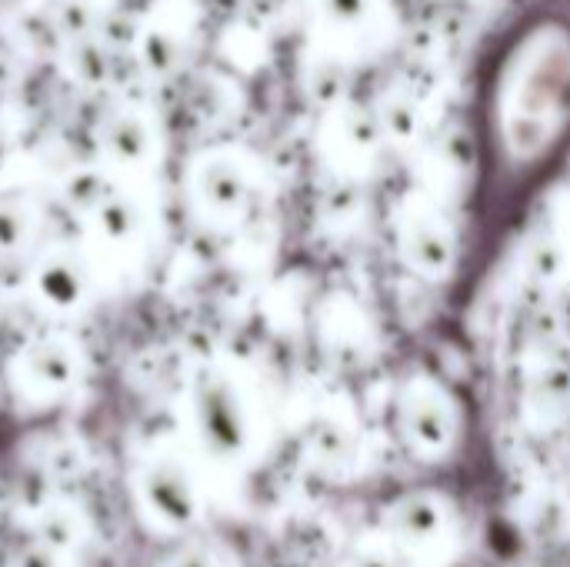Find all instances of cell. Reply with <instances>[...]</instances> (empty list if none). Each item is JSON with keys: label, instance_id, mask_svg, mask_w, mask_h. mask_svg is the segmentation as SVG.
<instances>
[{"label": "cell", "instance_id": "obj_1", "mask_svg": "<svg viewBox=\"0 0 570 567\" xmlns=\"http://www.w3.org/2000/svg\"><path fill=\"white\" fill-rule=\"evenodd\" d=\"M484 201L534 194L570 150V13L531 10L494 50L478 110Z\"/></svg>", "mask_w": 570, "mask_h": 567}, {"label": "cell", "instance_id": "obj_2", "mask_svg": "<svg viewBox=\"0 0 570 567\" xmlns=\"http://www.w3.org/2000/svg\"><path fill=\"white\" fill-rule=\"evenodd\" d=\"M394 434L414 461H448L461 441V408L454 394L428 374L407 378L394 394Z\"/></svg>", "mask_w": 570, "mask_h": 567}, {"label": "cell", "instance_id": "obj_3", "mask_svg": "<svg viewBox=\"0 0 570 567\" xmlns=\"http://www.w3.org/2000/svg\"><path fill=\"white\" fill-rule=\"evenodd\" d=\"M451 541H454V518L438 498L414 495V498H404L394 508V515H391V548L411 567H424Z\"/></svg>", "mask_w": 570, "mask_h": 567}, {"label": "cell", "instance_id": "obj_4", "mask_svg": "<svg viewBox=\"0 0 570 567\" xmlns=\"http://www.w3.org/2000/svg\"><path fill=\"white\" fill-rule=\"evenodd\" d=\"M144 491V505L147 511L164 525V528H190L200 515V498L197 488L190 485V478L174 468V465H157L147 471V478L140 481Z\"/></svg>", "mask_w": 570, "mask_h": 567}, {"label": "cell", "instance_id": "obj_5", "mask_svg": "<svg viewBox=\"0 0 570 567\" xmlns=\"http://www.w3.org/2000/svg\"><path fill=\"white\" fill-rule=\"evenodd\" d=\"M197 414H200V431L207 444L220 454H240L247 441V424H244V408L227 381H204L197 394Z\"/></svg>", "mask_w": 570, "mask_h": 567}, {"label": "cell", "instance_id": "obj_6", "mask_svg": "<svg viewBox=\"0 0 570 567\" xmlns=\"http://www.w3.org/2000/svg\"><path fill=\"white\" fill-rule=\"evenodd\" d=\"M33 291H37V297L47 307H53V311H73L87 297V274H83V267L73 257L53 254V257H47L37 267Z\"/></svg>", "mask_w": 570, "mask_h": 567}, {"label": "cell", "instance_id": "obj_7", "mask_svg": "<svg viewBox=\"0 0 570 567\" xmlns=\"http://www.w3.org/2000/svg\"><path fill=\"white\" fill-rule=\"evenodd\" d=\"M23 374H27V384L43 391V394H60L73 384L77 378V361H73V351L63 348V344H37L27 351L23 358Z\"/></svg>", "mask_w": 570, "mask_h": 567}, {"label": "cell", "instance_id": "obj_8", "mask_svg": "<svg viewBox=\"0 0 570 567\" xmlns=\"http://www.w3.org/2000/svg\"><path fill=\"white\" fill-rule=\"evenodd\" d=\"M80 525H77V515L70 508H47L43 518H40V545L50 548L53 555L57 551H70L80 538Z\"/></svg>", "mask_w": 570, "mask_h": 567}, {"label": "cell", "instance_id": "obj_9", "mask_svg": "<svg viewBox=\"0 0 570 567\" xmlns=\"http://www.w3.org/2000/svg\"><path fill=\"white\" fill-rule=\"evenodd\" d=\"M97 224H100V231L114 241V244H124L127 237H134V231H137V207L134 204H127V201H120V197H110L100 211H97Z\"/></svg>", "mask_w": 570, "mask_h": 567}, {"label": "cell", "instance_id": "obj_10", "mask_svg": "<svg viewBox=\"0 0 570 567\" xmlns=\"http://www.w3.org/2000/svg\"><path fill=\"white\" fill-rule=\"evenodd\" d=\"M204 201L207 207L217 214V217H234L240 214L244 207V187L237 177H207V190H204Z\"/></svg>", "mask_w": 570, "mask_h": 567}, {"label": "cell", "instance_id": "obj_11", "mask_svg": "<svg viewBox=\"0 0 570 567\" xmlns=\"http://www.w3.org/2000/svg\"><path fill=\"white\" fill-rule=\"evenodd\" d=\"M27 241V211L17 204H0V254L20 251Z\"/></svg>", "mask_w": 570, "mask_h": 567}, {"label": "cell", "instance_id": "obj_12", "mask_svg": "<svg viewBox=\"0 0 570 567\" xmlns=\"http://www.w3.org/2000/svg\"><path fill=\"white\" fill-rule=\"evenodd\" d=\"M114 150L120 157H130V160L144 157V130L140 127H120L114 137Z\"/></svg>", "mask_w": 570, "mask_h": 567}, {"label": "cell", "instance_id": "obj_13", "mask_svg": "<svg viewBox=\"0 0 570 567\" xmlns=\"http://www.w3.org/2000/svg\"><path fill=\"white\" fill-rule=\"evenodd\" d=\"M53 551L50 548H43L40 541L37 545H30V548H23V555H20V561L17 567H53Z\"/></svg>", "mask_w": 570, "mask_h": 567}, {"label": "cell", "instance_id": "obj_14", "mask_svg": "<svg viewBox=\"0 0 570 567\" xmlns=\"http://www.w3.org/2000/svg\"><path fill=\"white\" fill-rule=\"evenodd\" d=\"M170 567H217L214 561V555L210 551H200V548H190V551H184V555H177Z\"/></svg>", "mask_w": 570, "mask_h": 567}, {"label": "cell", "instance_id": "obj_15", "mask_svg": "<svg viewBox=\"0 0 570 567\" xmlns=\"http://www.w3.org/2000/svg\"><path fill=\"white\" fill-rule=\"evenodd\" d=\"M564 508H568V515H570V471H568V481H564Z\"/></svg>", "mask_w": 570, "mask_h": 567}]
</instances>
